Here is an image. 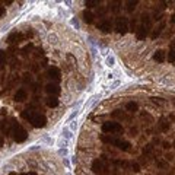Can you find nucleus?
<instances>
[{"mask_svg":"<svg viewBox=\"0 0 175 175\" xmlns=\"http://www.w3.org/2000/svg\"><path fill=\"white\" fill-rule=\"evenodd\" d=\"M45 104H47V106H50V108H55L58 105V99H57V96H48L45 99Z\"/></svg>","mask_w":175,"mask_h":175,"instance_id":"21","label":"nucleus"},{"mask_svg":"<svg viewBox=\"0 0 175 175\" xmlns=\"http://www.w3.org/2000/svg\"><path fill=\"white\" fill-rule=\"evenodd\" d=\"M45 92L50 95V96H57L60 93V86L57 83H48L45 86Z\"/></svg>","mask_w":175,"mask_h":175,"instance_id":"9","label":"nucleus"},{"mask_svg":"<svg viewBox=\"0 0 175 175\" xmlns=\"http://www.w3.org/2000/svg\"><path fill=\"white\" fill-rule=\"evenodd\" d=\"M159 128H160V131L166 133V131L171 128V122L168 121V120H165V118H160V120H159Z\"/></svg>","mask_w":175,"mask_h":175,"instance_id":"18","label":"nucleus"},{"mask_svg":"<svg viewBox=\"0 0 175 175\" xmlns=\"http://www.w3.org/2000/svg\"><path fill=\"white\" fill-rule=\"evenodd\" d=\"M172 155H166V160H172Z\"/></svg>","mask_w":175,"mask_h":175,"instance_id":"44","label":"nucleus"},{"mask_svg":"<svg viewBox=\"0 0 175 175\" xmlns=\"http://www.w3.org/2000/svg\"><path fill=\"white\" fill-rule=\"evenodd\" d=\"M3 146V137H0V147Z\"/></svg>","mask_w":175,"mask_h":175,"instance_id":"46","label":"nucleus"},{"mask_svg":"<svg viewBox=\"0 0 175 175\" xmlns=\"http://www.w3.org/2000/svg\"><path fill=\"white\" fill-rule=\"evenodd\" d=\"M9 175H16V174H15V172H12V174H9Z\"/></svg>","mask_w":175,"mask_h":175,"instance_id":"48","label":"nucleus"},{"mask_svg":"<svg viewBox=\"0 0 175 175\" xmlns=\"http://www.w3.org/2000/svg\"><path fill=\"white\" fill-rule=\"evenodd\" d=\"M112 20L111 19H108V18H104L96 26H98V29L101 31V32H104V34H109L111 31H112Z\"/></svg>","mask_w":175,"mask_h":175,"instance_id":"5","label":"nucleus"},{"mask_svg":"<svg viewBox=\"0 0 175 175\" xmlns=\"http://www.w3.org/2000/svg\"><path fill=\"white\" fill-rule=\"evenodd\" d=\"M165 25H166L165 22H160V25L158 26L156 29H153V31H152V34H150V38H152V39H156L158 36H159V35L162 34V31H163V28H165Z\"/></svg>","mask_w":175,"mask_h":175,"instance_id":"17","label":"nucleus"},{"mask_svg":"<svg viewBox=\"0 0 175 175\" xmlns=\"http://www.w3.org/2000/svg\"><path fill=\"white\" fill-rule=\"evenodd\" d=\"M31 122H32V125L36 127V128H42V127L47 125V117L42 115V114H38V112H36L35 117L31 120Z\"/></svg>","mask_w":175,"mask_h":175,"instance_id":"6","label":"nucleus"},{"mask_svg":"<svg viewBox=\"0 0 175 175\" xmlns=\"http://www.w3.org/2000/svg\"><path fill=\"white\" fill-rule=\"evenodd\" d=\"M111 144L117 146L120 150H124V152H128V150H130V147H131L130 141H127V140H121V139H117V137H114V139H112Z\"/></svg>","mask_w":175,"mask_h":175,"instance_id":"7","label":"nucleus"},{"mask_svg":"<svg viewBox=\"0 0 175 175\" xmlns=\"http://www.w3.org/2000/svg\"><path fill=\"white\" fill-rule=\"evenodd\" d=\"M137 3L139 1H136V0H128V1H125V4H127V12L128 13H131V12H134V9H136V6H137Z\"/></svg>","mask_w":175,"mask_h":175,"instance_id":"22","label":"nucleus"},{"mask_svg":"<svg viewBox=\"0 0 175 175\" xmlns=\"http://www.w3.org/2000/svg\"><path fill=\"white\" fill-rule=\"evenodd\" d=\"M174 47H175V41H174V44H172V48H174Z\"/></svg>","mask_w":175,"mask_h":175,"instance_id":"47","label":"nucleus"},{"mask_svg":"<svg viewBox=\"0 0 175 175\" xmlns=\"http://www.w3.org/2000/svg\"><path fill=\"white\" fill-rule=\"evenodd\" d=\"M152 150H153V144H152V143H149V144H146V146H144L143 153H144V155H147V153H150Z\"/></svg>","mask_w":175,"mask_h":175,"instance_id":"30","label":"nucleus"},{"mask_svg":"<svg viewBox=\"0 0 175 175\" xmlns=\"http://www.w3.org/2000/svg\"><path fill=\"white\" fill-rule=\"evenodd\" d=\"M28 99V92L25 89H18V92L15 93V101L16 102H23Z\"/></svg>","mask_w":175,"mask_h":175,"instance_id":"12","label":"nucleus"},{"mask_svg":"<svg viewBox=\"0 0 175 175\" xmlns=\"http://www.w3.org/2000/svg\"><path fill=\"white\" fill-rule=\"evenodd\" d=\"M6 58H7L6 51L0 50V69H3V67H4V64H6Z\"/></svg>","mask_w":175,"mask_h":175,"instance_id":"26","label":"nucleus"},{"mask_svg":"<svg viewBox=\"0 0 175 175\" xmlns=\"http://www.w3.org/2000/svg\"><path fill=\"white\" fill-rule=\"evenodd\" d=\"M99 3H101V0H86L85 1L88 9H90V7H99Z\"/></svg>","mask_w":175,"mask_h":175,"instance_id":"24","label":"nucleus"},{"mask_svg":"<svg viewBox=\"0 0 175 175\" xmlns=\"http://www.w3.org/2000/svg\"><path fill=\"white\" fill-rule=\"evenodd\" d=\"M112 117H115V118H120V120H127L128 117L125 115V112H122L121 109H115L114 112H112Z\"/></svg>","mask_w":175,"mask_h":175,"instance_id":"23","label":"nucleus"},{"mask_svg":"<svg viewBox=\"0 0 175 175\" xmlns=\"http://www.w3.org/2000/svg\"><path fill=\"white\" fill-rule=\"evenodd\" d=\"M130 25H131V28H130V31H131V32H134V31H136V20L133 19V20L130 22Z\"/></svg>","mask_w":175,"mask_h":175,"instance_id":"37","label":"nucleus"},{"mask_svg":"<svg viewBox=\"0 0 175 175\" xmlns=\"http://www.w3.org/2000/svg\"><path fill=\"white\" fill-rule=\"evenodd\" d=\"M153 60L158 61V63H163L166 60V52L163 51V50H156V51L153 52Z\"/></svg>","mask_w":175,"mask_h":175,"instance_id":"13","label":"nucleus"},{"mask_svg":"<svg viewBox=\"0 0 175 175\" xmlns=\"http://www.w3.org/2000/svg\"><path fill=\"white\" fill-rule=\"evenodd\" d=\"M25 77H23V82L25 83H28V82H31V74H23Z\"/></svg>","mask_w":175,"mask_h":175,"instance_id":"40","label":"nucleus"},{"mask_svg":"<svg viewBox=\"0 0 175 175\" xmlns=\"http://www.w3.org/2000/svg\"><path fill=\"white\" fill-rule=\"evenodd\" d=\"M125 109L128 112H136V111H139V104L134 102V101H130V102L125 104Z\"/></svg>","mask_w":175,"mask_h":175,"instance_id":"20","label":"nucleus"},{"mask_svg":"<svg viewBox=\"0 0 175 175\" xmlns=\"http://www.w3.org/2000/svg\"><path fill=\"white\" fill-rule=\"evenodd\" d=\"M162 147H163V149H169V147H171V143H168V141H163V143H162Z\"/></svg>","mask_w":175,"mask_h":175,"instance_id":"42","label":"nucleus"},{"mask_svg":"<svg viewBox=\"0 0 175 175\" xmlns=\"http://www.w3.org/2000/svg\"><path fill=\"white\" fill-rule=\"evenodd\" d=\"M92 171L98 175H106L108 174V168H106V165L104 163L102 159H95V160L92 162Z\"/></svg>","mask_w":175,"mask_h":175,"instance_id":"4","label":"nucleus"},{"mask_svg":"<svg viewBox=\"0 0 175 175\" xmlns=\"http://www.w3.org/2000/svg\"><path fill=\"white\" fill-rule=\"evenodd\" d=\"M140 25H143V26H146V28H150L152 26V18L149 13H143L141 18H140Z\"/></svg>","mask_w":175,"mask_h":175,"instance_id":"16","label":"nucleus"},{"mask_svg":"<svg viewBox=\"0 0 175 175\" xmlns=\"http://www.w3.org/2000/svg\"><path fill=\"white\" fill-rule=\"evenodd\" d=\"M102 131L106 134H117L122 131V125L117 121H105L102 124Z\"/></svg>","mask_w":175,"mask_h":175,"instance_id":"3","label":"nucleus"},{"mask_svg":"<svg viewBox=\"0 0 175 175\" xmlns=\"http://www.w3.org/2000/svg\"><path fill=\"white\" fill-rule=\"evenodd\" d=\"M77 112H79V111H77V109H74V111H73V112L70 114V117H69V121H71V120H73V118H74V117L77 115Z\"/></svg>","mask_w":175,"mask_h":175,"instance_id":"38","label":"nucleus"},{"mask_svg":"<svg viewBox=\"0 0 175 175\" xmlns=\"http://www.w3.org/2000/svg\"><path fill=\"white\" fill-rule=\"evenodd\" d=\"M118 85H120V80H115V82H114V83L111 85V89H115V88L118 86Z\"/></svg>","mask_w":175,"mask_h":175,"instance_id":"43","label":"nucleus"},{"mask_svg":"<svg viewBox=\"0 0 175 175\" xmlns=\"http://www.w3.org/2000/svg\"><path fill=\"white\" fill-rule=\"evenodd\" d=\"M23 39V35L20 34V32H12V34L7 36V42L9 44H12V42H19V41H22Z\"/></svg>","mask_w":175,"mask_h":175,"instance_id":"15","label":"nucleus"},{"mask_svg":"<svg viewBox=\"0 0 175 175\" xmlns=\"http://www.w3.org/2000/svg\"><path fill=\"white\" fill-rule=\"evenodd\" d=\"M105 64H106L108 67H112V66L115 64V57H114V55H106V58H105Z\"/></svg>","mask_w":175,"mask_h":175,"instance_id":"27","label":"nucleus"},{"mask_svg":"<svg viewBox=\"0 0 175 175\" xmlns=\"http://www.w3.org/2000/svg\"><path fill=\"white\" fill-rule=\"evenodd\" d=\"M105 13H106V9L105 7H98V10H96V15L98 16H105Z\"/></svg>","mask_w":175,"mask_h":175,"instance_id":"34","label":"nucleus"},{"mask_svg":"<svg viewBox=\"0 0 175 175\" xmlns=\"http://www.w3.org/2000/svg\"><path fill=\"white\" fill-rule=\"evenodd\" d=\"M58 153H60L61 156H66V155H67V149H66V147H64V149H60Z\"/></svg>","mask_w":175,"mask_h":175,"instance_id":"41","label":"nucleus"},{"mask_svg":"<svg viewBox=\"0 0 175 175\" xmlns=\"http://www.w3.org/2000/svg\"><path fill=\"white\" fill-rule=\"evenodd\" d=\"M0 130H1L6 136L12 134V131H13V121H9L7 118L1 120V121H0Z\"/></svg>","mask_w":175,"mask_h":175,"instance_id":"8","label":"nucleus"},{"mask_svg":"<svg viewBox=\"0 0 175 175\" xmlns=\"http://www.w3.org/2000/svg\"><path fill=\"white\" fill-rule=\"evenodd\" d=\"M168 61L169 63H175V48H171L169 50V52H168Z\"/></svg>","mask_w":175,"mask_h":175,"instance_id":"28","label":"nucleus"},{"mask_svg":"<svg viewBox=\"0 0 175 175\" xmlns=\"http://www.w3.org/2000/svg\"><path fill=\"white\" fill-rule=\"evenodd\" d=\"M18 64H19V60H16V58H13V60H12V64H10V67H12V69H15V67H16Z\"/></svg>","mask_w":175,"mask_h":175,"instance_id":"39","label":"nucleus"},{"mask_svg":"<svg viewBox=\"0 0 175 175\" xmlns=\"http://www.w3.org/2000/svg\"><path fill=\"white\" fill-rule=\"evenodd\" d=\"M35 114H36V112L32 111V109H29V108H28V109H23V111H22V118H25V120H28V121L31 122V120L35 117Z\"/></svg>","mask_w":175,"mask_h":175,"instance_id":"19","label":"nucleus"},{"mask_svg":"<svg viewBox=\"0 0 175 175\" xmlns=\"http://www.w3.org/2000/svg\"><path fill=\"white\" fill-rule=\"evenodd\" d=\"M171 22H172V23H175V13L172 15V18H171Z\"/></svg>","mask_w":175,"mask_h":175,"instance_id":"45","label":"nucleus"},{"mask_svg":"<svg viewBox=\"0 0 175 175\" xmlns=\"http://www.w3.org/2000/svg\"><path fill=\"white\" fill-rule=\"evenodd\" d=\"M12 134H13V139L16 143H22V141H25L26 137H28V133H26V130L20 125V124H18V122L13 121V131H12Z\"/></svg>","mask_w":175,"mask_h":175,"instance_id":"2","label":"nucleus"},{"mask_svg":"<svg viewBox=\"0 0 175 175\" xmlns=\"http://www.w3.org/2000/svg\"><path fill=\"white\" fill-rule=\"evenodd\" d=\"M69 128H70V130H71V131H74V130L77 128V121H74V120H71V121H70Z\"/></svg>","mask_w":175,"mask_h":175,"instance_id":"35","label":"nucleus"},{"mask_svg":"<svg viewBox=\"0 0 175 175\" xmlns=\"http://www.w3.org/2000/svg\"><path fill=\"white\" fill-rule=\"evenodd\" d=\"M48 41H50L51 44H57V42H58V38H57L55 34H50L48 35Z\"/></svg>","mask_w":175,"mask_h":175,"instance_id":"31","label":"nucleus"},{"mask_svg":"<svg viewBox=\"0 0 175 175\" xmlns=\"http://www.w3.org/2000/svg\"><path fill=\"white\" fill-rule=\"evenodd\" d=\"M71 130H70L69 127H66V128H63V137L66 140H69V139H71Z\"/></svg>","mask_w":175,"mask_h":175,"instance_id":"29","label":"nucleus"},{"mask_svg":"<svg viewBox=\"0 0 175 175\" xmlns=\"http://www.w3.org/2000/svg\"><path fill=\"white\" fill-rule=\"evenodd\" d=\"M120 4H121V1H111V3H109V10L114 12V13L118 12V10H120Z\"/></svg>","mask_w":175,"mask_h":175,"instance_id":"25","label":"nucleus"},{"mask_svg":"<svg viewBox=\"0 0 175 175\" xmlns=\"http://www.w3.org/2000/svg\"><path fill=\"white\" fill-rule=\"evenodd\" d=\"M82 19H83V22L88 23V25H90V23H93V19H95V15L90 12V10H88L85 9L83 12H82Z\"/></svg>","mask_w":175,"mask_h":175,"instance_id":"11","label":"nucleus"},{"mask_svg":"<svg viewBox=\"0 0 175 175\" xmlns=\"http://www.w3.org/2000/svg\"><path fill=\"white\" fill-rule=\"evenodd\" d=\"M4 15H6V7L4 6H0V19L4 18Z\"/></svg>","mask_w":175,"mask_h":175,"instance_id":"36","label":"nucleus"},{"mask_svg":"<svg viewBox=\"0 0 175 175\" xmlns=\"http://www.w3.org/2000/svg\"><path fill=\"white\" fill-rule=\"evenodd\" d=\"M131 171H134V172H140V165L137 162H133L131 163Z\"/></svg>","mask_w":175,"mask_h":175,"instance_id":"33","label":"nucleus"},{"mask_svg":"<svg viewBox=\"0 0 175 175\" xmlns=\"http://www.w3.org/2000/svg\"><path fill=\"white\" fill-rule=\"evenodd\" d=\"M149 32H150V28H146V26L140 25L139 28L136 29V36H137V39H144L149 35Z\"/></svg>","mask_w":175,"mask_h":175,"instance_id":"10","label":"nucleus"},{"mask_svg":"<svg viewBox=\"0 0 175 175\" xmlns=\"http://www.w3.org/2000/svg\"><path fill=\"white\" fill-rule=\"evenodd\" d=\"M114 29L120 35H125L128 31V19L125 16H117L114 22Z\"/></svg>","mask_w":175,"mask_h":175,"instance_id":"1","label":"nucleus"},{"mask_svg":"<svg viewBox=\"0 0 175 175\" xmlns=\"http://www.w3.org/2000/svg\"><path fill=\"white\" fill-rule=\"evenodd\" d=\"M31 50H32V44H28V45H25V47L22 48V54H23V55H26V54L31 51Z\"/></svg>","mask_w":175,"mask_h":175,"instance_id":"32","label":"nucleus"},{"mask_svg":"<svg viewBox=\"0 0 175 175\" xmlns=\"http://www.w3.org/2000/svg\"><path fill=\"white\" fill-rule=\"evenodd\" d=\"M48 76L54 79V80H60V76H61V73H60V69L58 67H55V66H52L48 69Z\"/></svg>","mask_w":175,"mask_h":175,"instance_id":"14","label":"nucleus"}]
</instances>
